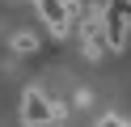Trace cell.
Instances as JSON below:
<instances>
[{"mask_svg":"<svg viewBox=\"0 0 131 127\" xmlns=\"http://www.w3.org/2000/svg\"><path fill=\"white\" fill-rule=\"evenodd\" d=\"M21 119H26V127H51L59 119V106L42 89H26L21 93Z\"/></svg>","mask_w":131,"mask_h":127,"instance_id":"cell-2","label":"cell"},{"mask_svg":"<svg viewBox=\"0 0 131 127\" xmlns=\"http://www.w3.org/2000/svg\"><path fill=\"white\" fill-rule=\"evenodd\" d=\"M110 8H118V13L127 17V25H131V0H110Z\"/></svg>","mask_w":131,"mask_h":127,"instance_id":"cell-7","label":"cell"},{"mask_svg":"<svg viewBox=\"0 0 131 127\" xmlns=\"http://www.w3.org/2000/svg\"><path fill=\"white\" fill-rule=\"evenodd\" d=\"M97 127H131V123H127L123 114H102V123H97Z\"/></svg>","mask_w":131,"mask_h":127,"instance_id":"cell-6","label":"cell"},{"mask_svg":"<svg viewBox=\"0 0 131 127\" xmlns=\"http://www.w3.org/2000/svg\"><path fill=\"white\" fill-rule=\"evenodd\" d=\"M34 8H38V17L47 21V30L51 34H68L72 30V21H76V13H72V0H34Z\"/></svg>","mask_w":131,"mask_h":127,"instance_id":"cell-3","label":"cell"},{"mask_svg":"<svg viewBox=\"0 0 131 127\" xmlns=\"http://www.w3.org/2000/svg\"><path fill=\"white\" fill-rule=\"evenodd\" d=\"M13 47H17L21 55H34V47H38V42H34V34H17V38H13Z\"/></svg>","mask_w":131,"mask_h":127,"instance_id":"cell-5","label":"cell"},{"mask_svg":"<svg viewBox=\"0 0 131 127\" xmlns=\"http://www.w3.org/2000/svg\"><path fill=\"white\" fill-rule=\"evenodd\" d=\"M80 42H85L89 59H102L110 51V34H106V8H93V13L80 17Z\"/></svg>","mask_w":131,"mask_h":127,"instance_id":"cell-1","label":"cell"},{"mask_svg":"<svg viewBox=\"0 0 131 127\" xmlns=\"http://www.w3.org/2000/svg\"><path fill=\"white\" fill-rule=\"evenodd\" d=\"M106 34H110V51H123L127 47V34H131L127 17H123L118 8H110V4H106Z\"/></svg>","mask_w":131,"mask_h":127,"instance_id":"cell-4","label":"cell"}]
</instances>
